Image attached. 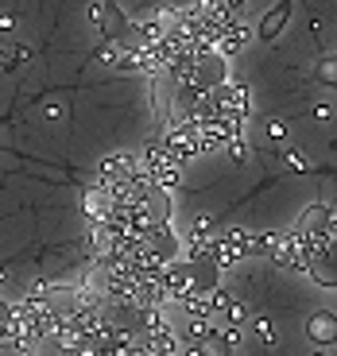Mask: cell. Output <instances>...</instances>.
<instances>
[{
	"label": "cell",
	"instance_id": "obj_1",
	"mask_svg": "<svg viewBox=\"0 0 337 356\" xmlns=\"http://www.w3.org/2000/svg\"><path fill=\"white\" fill-rule=\"evenodd\" d=\"M299 232H306V236H334V209L311 205V209L299 217Z\"/></svg>",
	"mask_w": 337,
	"mask_h": 356
},
{
	"label": "cell",
	"instance_id": "obj_2",
	"mask_svg": "<svg viewBox=\"0 0 337 356\" xmlns=\"http://www.w3.org/2000/svg\"><path fill=\"white\" fill-rule=\"evenodd\" d=\"M306 337L314 341V345H322V348H329L337 341V325H334V314L329 310H322V314H314L311 321H306Z\"/></svg>",
	"mask_w": 337,
	"mask_h": 356
},
{
	"label": "cell",
	"instance_id": "obj_3",
	"mask_svg": "<svg viewBox=\"0 0 337 356\" xmlns=\"http://www.w3.org/2000/svg\"><path fill=\"white\" fill-rule=\"evenodd\" d=\"M287 16H291V0H279L275 8H267V16L260 19V39H264V43H272V39L287 27Z\"/></svg>",
	"mask_w": 337,
	"mask_h": 356
},
{
	"label": "cell",
	"instance_id": "obj_4",
	"mask_svg": "<svg viewBox=\"0 0 337 356\" xmlns=\"http://www.w3.org/2000/svg\"><path fill=\"white\" fill-rule=\"evenodd\" d=\"M244 43H249V27H244V24H229L221 31V39H217V54H221V58H233Z\"/></svg>",
	"mask_w": 337,
	"mask_h": 356
},
{
	"label": "cell",
	"instance_id": "obj_5",
	"mask_svg": "<svg viewBox=\"0 0 337 356\" xmlns=\"http://www.w3.org/2000/svg\"><path fill=\"white\" fill-rule=\"evenodd\" d=\"M314 78H318L322 86H337V63H334V58H322V63H318V74H314Z\"/></svg>",
	"mask_w": 337,
	"mask_h": 356
},
{
	"label": "cell",
	"instance_id": "obj_6",
	"mask_svg": "<svg viewBox=\"0 0 337 356\" xmlns=\"http://www.w3.org/2000/svg\"><path fill=\"white\" fill-rule=\"evenodd\" d=\"M12 66H16V54L0 47V70H12Z\"/></svg>",
	"mask_w": 337,
	"mask_h": 356
},
{
	"label": "cell",
	"instance_id": "obj_7",
	"mask_svg": "<svg viewBox=\"0 0 337 356\" xmlns=\"http://www.w3.org/2000/svg\"><path fill=\"white\" fill-rule=\"evenodd\" d=\"M267 132H272L275 140H283V132H287V128H283V124H275V120H272V124H267Z\"/></svg>",
	"mask_w": 337,
	"mask_h": 356
},
{
	"label": "cell",
	"instance_id": "obj_8",
	"mask_svg": "<svg viewBox=\"0 0 337 356\" xmlns=\"http://www.w3.org/2000/svg\"><path fill=\"white\" fill-rule=\"evenodd\" d=\"M287 163H291L295 170H306V159H302V155H291V159H287Z\"/></svg>",
	"mask_w": 337,
	"mask_h": 356
},
{
	"label": "cell",
	"instance_id": "obj_9",
	"mask_svg": "<svg viewBox=\"0 0 337 356\" xmlns=\"http://www.w3.org/2000/svg\"><path fill=\"white\" fill-rule=\"evenodd\" d=\"M12 24H16V19H12L8 12H4V16H0V31H12Z\"/></svg>",
	"mask_w": 337,
	"mask_h": 356
},
{
	"label": "cell",
	"instance_id": "obj_10",
	"mask_svg": "<svg viewBox=\"0 0 337 356\" xmlns=\"http://www.w3.org/2000/svg\"><path fill=\"white\" fill-rule=\"evenodd\" d=\"M0 321H12V306L8 302H0Z\"/></svg>",
	"mask_w": 337,
	"mask_h": 356
}]
</instances>
